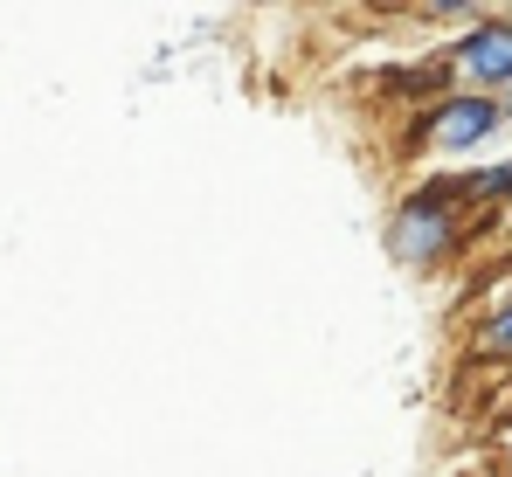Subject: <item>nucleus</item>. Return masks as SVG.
Returning <instances> with one entry per match:
<instances>
[{
  "label": "nucleus",
  "instance_id": "7ed1b4c3",
  "mask_svg": "<svg viewBox=\"0 0 512 477\" xmlns=\"http://www.w3.org/2000/svg\"><path fill=\"white\" fill-rule=\"evenodd\" d=\"M443 77L464 83V90H478V97H492V90L512 77V28L499 21V14H478V21L443 49Z\"/></svg>",
  "mask_w": 512,
  "mask_h": 477
},
{
  "label": "nucleus",
  "instance_id": "f03ea898",
  "mask_svg": "<svg viewBox=\"0 0 512 477\" xmlns=\"http://www.w3.org/2000/svg\"><path fill=\"white\" fill-rule=\"evenodd\" d=\"M499 125H506V118H499V104H492V97H478V90H443L423 118H416L409 153L464 159V153H478V146H492V139H499Z\"/></svg>",
  "mask_w": 512,
  "mask_h": 477
},
{
  "label": "nucleus",
  "instance_id": "423d86ee",
  "mask_svg": "<svg viewBox=\"0 0 512 477\" xmlns=\"http://www.w3.org/2000/svg\"><path fill=\"white\" fill-rule=\"evenodd\" d=\"M499 21H506V28H512V7H506V14H499Z\"/></svg>",
  "mask_w": 512,
  "mask_h": 477
},
{
  "label": "nucleus",
  "instance_id": "0eeeda50",
  "mask_svg": "<svg viewBox=\"0 0 512 477\" xmlns=\"http://www.w3.org/2000/svg\"><path fill=\"white\" fill-rule=\"evenodd\" d=\"M506 208H512V201H506Z\"/></svg>",
  "mask_w": 512,
  "mask_h": 477
},
{
  "label": "nucleus",
  "instance_id": "39448f33",
  "mask_svg": "<svg viewBox=\"0 0 512 477\" xmlns=\"http://www.w3.org/2000/svg\"><path fill=\"white\" fill-rule=\"evenodd\" d=\"M492 104H499V118H512V77L499 83V90H492Z\"/></svg>",
  "mask_w": 512,
  "mask_h": 477
},
{
  "label": "nucleus",
  "instance_id": "f257e3e1",
  "mask_svg": "<svg viewBox=\"0 0 512 477\" xmlns=\"http://www.w3.org/2000/svg\"><path fill=\"white\" fill-rule=\"evenodd\" d=\"M457 222H464L457 180H429V187L395 201V215H388V256L409 263V270H429V263H443L457 249Z\"/></svg>",
  "mask_w": 512,
  "mask_h": 477
},
{
  "label": "nucleus",
  "instance_id": "20e7f679",
  "mask_svg": "<svg viewBox=\"0 0 512 477\" xmlns=\"http://www.w3.org/2000/svg\"><path fill=\"white\" fill-rule=\"evenodd\" d=\"M478 353H492V360H512V298H506V305H492V312L478 318Z\"/></svg>",
  "mask_w": 512,
  "mask_h": 477
}]
</instances>
